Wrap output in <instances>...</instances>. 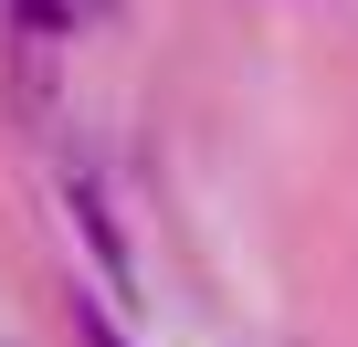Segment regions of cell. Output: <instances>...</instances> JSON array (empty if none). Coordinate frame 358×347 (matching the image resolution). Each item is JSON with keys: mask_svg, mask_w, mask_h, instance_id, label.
Segmentation results:
<instances>
[{"mask_svg": "<svg viewBox=\"0 0 358 347\" xmlns=\"http://www.w3.org/2000/svg\"><path fill=\"white\" fill-rule=\"evenodd\" d=\"M64 200H74V232L95 242V274H106V295H116V305H137V263H127V242H116V221H106V200H95V179H85V168L64 179Z\"/></svg>", "mask_w": 358, "mask_h": 347, "instance_id": "obj_1", "label": "cell"}, {"mask_svg": "<svg viewBox=\"0 0 358 347\" xmlns=\"http://www.w3.org/2000/svg\"><path fill=\"white\" fill-rule=\"evenodd\" d=\"M74 326H85V347H127V337H116V316H106V305H74Z\"/></svg>", "mask_w": 358, "mask_h": 347, "instance_id": "obj_2", "label": "cell"}, {"mask_svg": "<svg viewBox=\"0 0 358 347\" xmlns=\"http://www.w3.org/2000/svg\"><path fill=\"white\" fill-rule=\"evenodd\" d=\"M11 22H22V32H53V22H64V0H11Z\"/></svg>", "mask_w": 358, "mask_h": 347, "instance_id": "obj_3", "label": "cell"}]
</instances>
